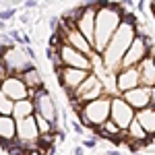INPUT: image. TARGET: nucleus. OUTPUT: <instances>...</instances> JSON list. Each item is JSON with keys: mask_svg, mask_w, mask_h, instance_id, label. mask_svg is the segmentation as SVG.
<instances>
[{"mask_svg": "<svg viewBox=\"0 0 155 155\" xmlns=\"http://www.w3.org/2000/svg\"><path fill=\"white\" fill-rule=\"evenodd\" d=\"M137 37V19L128 15L126 19H122L120 27L116 29V33L112 35V39L107 41L106 50L101 52L104 58V68L107 72H118L120 71V62L124 58V54L128 52L130 44Z\"/></svg>", "mask_w": 155, "mask_h": 155, "instance_id": "obj_1", "label": "nucleus"}, {"mask_svg": "<svg viewBox=\"0 0 155 155\" xmlns=\"http://www.w3.org/2000/svg\"><path fill=\"white\" fill-rule=\"evenodd\" d=\"M122 6L120 4H107L101 2L97 4L95 12V29H93V50L95 52H104L107 46V41L112 39V35L116 33V29L122 23Z\"/></svg>", "mask_w": 155, "mask_h": 155, "instance_id": "obj_2", "label": "nucleus"}, {"mask_svg": "<svg viewBox=\"0 0 155 155\" xmlns=\"http://www.w3.org/2000/svg\"><path fill=\"white\" fill-rule=\"evenodd\" d=\"M110 104H112V95H101L99 99L83 104L81 112H79V122L83 126L97 130L104 122L110 120Z\"/></svg>", "mask_w": 155, "mask_h": 155, "instance_id": "obj_3", "label": "nucleus"}, {"mask_svg": "<svg viewBox=\"0 0 155 155\" xmlns=\"http://www.w3.org/2000/svg\"><path fill=\"white\" fill-rule=\"evenodd\" d=\"M149 52H151V39H149L147 33H143L137 27V37H134V41L130 44L128 52L124 54V58L120 62V68H137L149 56Z\"/></svg>", "mask_w": 155, "mask_h": 155, "instance_id": "obj_4", "label": "nucleus"}, {"mask_svg": "<svg viewBox=\"0 0 155 155\" xmlns=\"http://www.w3.org/2000/svg\"><path fill=\"white\" fill-rule=\"evenodd\" d=\"M4 68H6V77H21L23 72L35 68V62L25 54V48L12 46L4 52Z\"/></svg>", "mask_w": 155, "mask_h": 155, "instance_id": "obj_5", "label": "nucleus"}, {"mask_svg": "<svg viewBox=\"0 0 155 155\" xmlns=\"http://www.w3.org/2000/svg\"><path fill=\"white\" fill-rule=\"evenodd\" d=\"M29 99H33V107H35V116L52 122L54 126H58V110H56V104L52 95L48 93L46 87L37 89L35 93H29Z\"/></svg>", "mask_w": 155, "mask_h": 155, "instance_id": "obj_6", "label": "nucleus"}, {"mask_svg": "<svg viewBox=\"0 0 155 155\" xmlns=\"http://www.w3.org/2000/svg\"><path fill=\"white\" fill-rule=\"evenodd\" d=\"M104 93H106V87H104V83L99 81V77L93 74V72H89V74H87V79H85L83 83L77 87V91L72 93L71 101L89 104V101H93V99H99Z\"/></svg>", "mask_w": 155, "mask_h": 155, "instance_id": "obj_7", "label": "nucleus"}, {"mask_svg": "<svg viewBox=\"0 0 155 155\" xmlns=\"http://www.w3.org/2000/svg\"><path fill=\"white\" fill-rule=\"evenodd\" d=\"M56 52L60 56V64L66 66V68H79V71H85V72H91V68H93V64H91L93 58L85 56V54L77 52V50H72L66 44H60L56 48Z\"/></svg>", "mask_w": 155, "mask_h": 155, "instance_id": "obj_8", "label": "nucleus"}, {"mask_svg": "<svg viewBox=\"0 0 155 155\" xmlns=\"http://www.w3.org/2000/svg\"><path fill=\"white\" fill-rule=\"evenodd\" d=\"M134 110H132L122 97H112V104H110V120L118 126L120 130H126L134 120Z\"/></svg>", "mask_w": 155, "mask_h": 155, "instance_id": "obj_9", "label": "nucleus"}, {"mask_svg": "<svg viewBox=\"0 0 155 155\" xmlns=\"http://www.w3.org/2000/svg\"><path fill=\"white\" fill-rule=\"evenodd\" d=\"M87 74H89V72L79 71V68H66V66H60L58 71H56V77H58L60 87L66 91L68 97H72V93L77 91V87L87 79Z\"/></svg>", "mask_w": 155, "mask_h": 155, "instance_id": "obj_10", "label": "nucleus"}, {"mask_svg": "<svg viewBox=\"0 0 155 155\" xmlns=\"http://www.w3.org/2000/svg\"><path fill=\"white\" fill-rule=\"evenodd\" d=\"M95 12L97 4H83V12L79 17V21L74 25V29L93 46V29H95Z\"/></svg>", "mask_w": 155, "mask_h": 155, "instance_id": "obj_11", "label": "nucleus"}, {"mask_svg": "<svg viewBox=\"0 0 155 155\" xmlns=\"http://www.w3.org/2000/svg\"><path fill=\"white\" fill-rule=\"evenodd\" d=\"M0 93L6 95L12 104H15V101L27 99V97H29V89H27V85L21 81V77H6V79L2 81Z\"/></svg>", "mask_w": 155, "mask_h": 155, "instance_id": "obj_12", "label": "nucleus"}, {"mask_svg": "<svg viewBox=\"0 0 155 155\" xmlns=\"http://www.w3.org/2000/svg\"><path fill=\"white\" fill-rule=\"evenodd\" d=\"M122 99H124L134 112H141L145 107H149V104H151V89H147V87L130 89V91H126V93L122 95Z\"/></svg>", "mask_w": 155, "mask_h": 155, "instance_id": "obj_13", "label": "nucleus"}, {"mask_svg": "<svg viewBox=\"0 0 155 155\" xmlns=\"http://www.w3.org/2000/svg\"><path fill=\"white\" fill-rule=\"evenodd\" d=\"M137 71H139V85L147 87V89H153L155 87V54H149L137 66Z\"/></svg>", "mask_w": 155, "mask_h": 155, "instance_id": "obj_14", "label": "nucleus"}, {"mask_svg": "<svg viewBox=\"0 0 155 155\" xmlns=\"http://www.w3.org/2000/svg\"><path fill=\"white\" fill-rule=\"evenodd\" d=\"M116 85H118V91H122V93L141 87L139 85V71L137 68H120L116 72Z\"/></svg>", "mask_w": 155, "mask_h": 155, "instance_id": "obj_15", "label": "nucleus"}, {"mask_svg": "<svg viewBox=\"0 0 155 155\" xmlns=\"http://www.w3.org/2000/svg\"><path fill=\"white\" fill-rule=\"evenodd\" d=\"M134 120L141 124V128H143L151 139L155 137V110L153 107H145L141 112H137L134 114Z\"/></svg>", "mask_w": 155, "mask_h": 155, "instance_id": "obj_16", "label": "nucleus"}, {"mask_svg": "<svg viewBox=\"0 0 155 155\" xmlns=\"http://www.w3.org/2000/svg\"><path fill=\"white\" fill-rule=\"evenodd\" d=\"M17 139V122L12 116H0V145Z\"/></svg>", "mask_w": 155, "mask_h": 155, "instance_id": "obj_17", "label": "nucleus"}, {"mask_svg": "<svg viewBox=\"0 0 155 155\" xmlns=\"http://www.w3.org/2000/svg\"><path fill=\"white\" fill-rule=\"evenodd\" d=\"M21 81L27 85L29 93H35L37 89L44 87V77L39 74V68H31V71L23 72V74H21Z\"/></svg>", "mask_w": 155, "mask_h": 155, "instance_id": "obj_18", "label": "nucleus"}, {"mask_svg": "<svg viewBox=\"0 0 155 155\" xmlns=\"http://www.w3.org/2000/svg\"><path fill=\"white\" fill-rule=\"evenodd\" d=\"M35 114V107H33V99H21V101H15V107H12V118L15 120H23L29 118Z\"/></svg>", "mask_w": 155, "mask_h": 155, "instance_id": "obj_19", "label": "nucleus"}, {"mask_svg": "<svg viewBox=\"0 0 155 155\" xmlns=\"http://www.w3.org/2000/svg\"><path fill=\"white\" fill-rule=\"evenodd\" d=\"M12 107H15V104L6 95L0 93V116H12Z\"/></svg>", "mask_w": 155, "mask_h": 155, "instance_id": "obj_20", "label": "nucleus"}, {"mask_svg": "<svg viewBox=\"0 0 155 155\" xmlns=\"http://www.w3.org/2000/svg\"><path fill=\"white\" fill-rule=\"evenodd\" d=\"M15 15H17V8H4V11H0V23L11 21Z\"/></svg>", "mask_w": 155, "mask_h": 155, "instance_id": "obj_21", "label": "nucleus"}, {"mask_svg": "<svg viewBox=\"0 0 155 155\" xmlns=\"http://www.w3.org/2000/svg\"><path fill=\"white\" fill-rule=\"evenodd\" d=\"M71 126H72V130L77 132V134H83V132H85L83 124H81V122H79V120H72V122H71Z\"/></svg>", "mask_w": 155, "mask_h": 155, "instance_id": "obj_22", "label": "nucleus"}, {"mask_svg": "<svg viewBox=\"0 0 155 155\" xmlns=\"http://www.w3.org/2000/svg\"><path fill=\"white\" fill-rule=\"evenodd\" d=\"M95 145H97V141H95V139H87V141L83 143V147H85V149H93Z\"/></svg>", "mask_w": 155, "mask_h": 155, "instance_id": "obj_23", "label": "nucleus"}, {"mask_svg": "<svg viewBox=\"0 0 155 155\" xmlns=\"http://www.w3.org/2000/svg\"><path fill=\"white\" fill-rule=\"evenodd\" d=\"M72 155H85V147H74L72 149Z\"/></svg>", "mask_w": 155, "mask_h": 155, "instance_id": "obj_24", "label": "nucleus"}, {"mask_svg": "<svg viewBox=\"0 0 155 155\" xmlns=\"http://www.w3.org/2000/svg\"><path fill=\"white\" fill-rule=\"evenodd\" d=\"M149 107H155V87L151 89V104H149Z\"/></svg>", "mask_w": 155, "mask_h": 155, "instance_id": "obj_25", "label": "nucleus"}, {"mask_svg": "<svg viewBox=\"0 0 155 155\" xmlns=\"http://www.w3.org/2000/svg\"><path fill=\"white\" fill-rule=\"evenodd\" d=\"M37 2H25V8H35Z\"/></svg>", "mask_w": 155, "mask_h": 155, "instance_id": "obj_26", "label": "nucleus"}, {"mask_svg": "<svg viewBox=\"0 0 155 155\" xmlns=\"http://www.w3.org/2000/svg\"><path fill=\"white\" fill-rule=\"evenodd\" d=\"M106 155H122V153H120V151H107Z\"/></svg>", "mask_w": 155, "mask_h": 155, "instance_id": "obj_27", "label": "nucleus"}, {"mask_svg": "<svg viewBox=\"0 0 155 155\" xmlns=\"http://www.w3.org/2000/svg\"><path fill=\"white\" fill-rule=\"evenodd\" d=\"M0 87H2V81H0Z\"/></svg>", "mask_w": 155, "mask_h": 155, "instance_id": "obj_28", "label": "nucleus"}]
</instances>
